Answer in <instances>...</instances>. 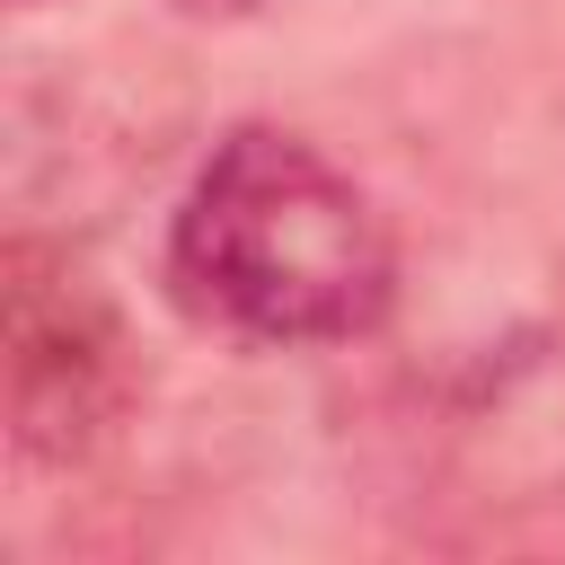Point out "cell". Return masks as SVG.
<instances>
[{
	"label": "cell",
	"instance_id": "cell-1",
	"mask_svg": "<svg viewBox=\"0 0 565 565\" xmlns=\"http://www.w3.org/2000/svg\"><path fill=\"white\" fill-rule=\"evenodd\" d=\"M168 291L238 344H353L397 300V238L318 141L230 124L168 221Z\"/></svg>",
	"mask_w": 565,
	"mask_h": 565
},
{
	"label": "cell",
	"instance_id": "cell-3",
	"mask_svg": "<svg viewBox=\"0 0 565 565\" xmlns=\"http://www.w3.org/2000/svg\"><path fill=\"white\" fill-rule=\"evenodd\" d=\"M177 9H194V18H238L247 0H177Z\"/></svg>",
	"mask_w": 565,
	"mask_h": 565
},
{
	"label": "cell",
	"instance_id": "cell-2",
	"mask_svg": "<svg viewBox=\"0 0 565 565\" xmlns=\"http://www.w3.org/2000/svg\"><path fill=\"white\" fill-rule=\"evenodd\" d=\"M0 353H9V441L26 468L97 459L141 397V362L115 300L71 265V247L35 230L0 247Z\"/></svg>",
	"mask_w": 565,
	"mask_h": 565
}]
</instances>
